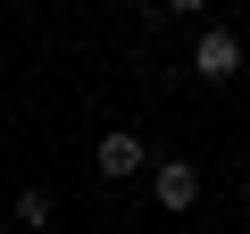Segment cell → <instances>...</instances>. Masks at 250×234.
I'll list each match as a JSON object with an SVG mask.
<instances>
[{"instance_id":"cell-2","label":"cell","mask_w":250,"mask_h":234,"mask_svg":"<svg viewBox=\"0 0 250 234\" xmlns=\"http://www.w3.org/2000/svg\"><path fill=\"white\" fill-rule=\"evenodd\" d=\"M142 176H150V201H159L167 217H184V209H200V167H192V159H150Z\"/></svg>"},{"instance_id":"cell-1","label":"cell","mask_w":250,"mask_h":234,"mask_svg":"<svg viewBox=\"0 0 250 234\" xmlns=\"http://www.w3.org/2000/svg\"><path fill=\"white\" fill-rule=\"evenodd\" d=\"M242 59H250V50H242L233 25H200V34H192V75L225 84V75H242Z\"/></svg>"},{"instance_id":"cell-3","label":"cell","mask_w":250,"mask_h":234,"mask_svg":"<svg viewBox=\"0 0 250 234\" xmlns=\"http://www.w3.org/2000/svg\"><path fill=\"white\" fill-rule=\"evenodd\" d=\"M92 167H100V184H125V176H142V167H150V151H142L134 126H108V134L92 142Z\"/></svg>"},{"instance_id":"cell-6","label":"cell","mask_w":250,"mask_h":234,"mask_svg":"<svg viewBox=\"0 0 250 234\" xmlns=\"http://www.w3.org/2000/svg\"><path fill=\"white\" fill-rule=\"evenodd\" d=\"M242 209H250V184H242Z\"/></svg>"},{"instance_id":"cell-5","label":"cell","mask_w":250,"mask_h":234,"mask_svg":"<svg viewBox=\"0 0 250 234\" xmlns=\"http://www.w3.org/2000/svg\"><path fill=\"white\" fill-rule=\"evenodd\" d=\"M159 9H167V17H200L208 0H159Z\"/></svg>"},{"instance_id":"cell-4","label":"cell","mask_w":250,"mask_h":234,"mask_svg":"<svg viewBox=\"0 0 250 234\" xmlns=\"http://www.w3.org/2000/svg\"><path fill=\"white\" fill-rule=\"evenodd\" d=\"M50 217H59V201H50V184H25V192L9 201V226H34V234H42Z\"/></svg>"}]
</instances>
